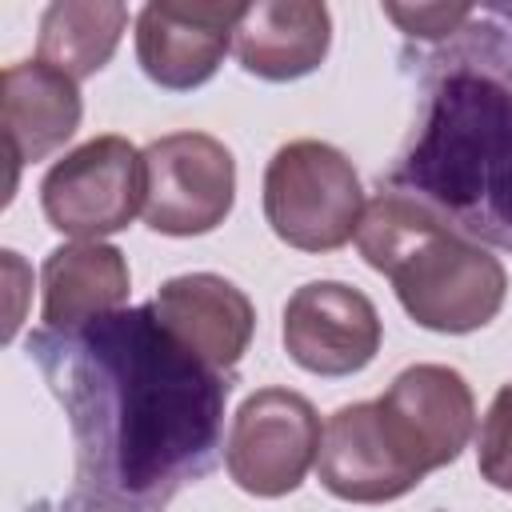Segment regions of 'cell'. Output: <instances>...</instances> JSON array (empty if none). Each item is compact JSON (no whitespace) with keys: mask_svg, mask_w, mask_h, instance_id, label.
Returning <instances> with one entry per match:
<instances>
[{"mask_svg":"<svg viewBox=\"0 0 512 512\" xmlns=\"http://www.w3.org/2000/svg\"><path fill=\"white\" fill-rule=\"evenodd\" d=\"M284 352L304 372L352 376L380 352V312L352 284H300L284 304Z\"/></svg>","mask_w":512,"mask_h":512,"instance_id":"9c48e42d","label":"cell"},{"mask_svg":"<svg viewBox=\"0 0 512 512\" xmlns=\"http://www.w3.org/2000/svg\"><path fill=\"white\" fill-rule=\"evenodd\" d=\"M424 64L420 120L388 188L512 256V32L476 8Z\"/></svg>","mask_w":512,"mask_h":512,"instance_id":"7a4b0ae2","label":"cell"},{"mask_svg":"<svg viewBox=\"0 0 512 512\" xmlns=\"http://www.w3.org/2000/svg\"><path fill=\"white\" fill-rule=\"evenodd\" d=\"M156 320L204 364L228 372L252 344L256 308L232 280L216 272H188L160 284L152 296Z\"/></svg>","mask_w":512,"mask_h":512,"instance_id":"7c38bea8","label":"cell"},{"mask_svg":"<svg viewBox=\"0 0 512 512\" xmlns=\"http://www.w3.org/2000/svg\"><path fill=\"white\" fill-rule=\"evenodd\" d=\"M384 12H388L408 36H420V40H452V36L476 16L472 4H416V8L384 4Z\"/></svg>","mask_w":512,"mask_h":512,"instance_id":"ac0fdd59","label":"cell"},{"mask_svg":"<svg viewBox=\"0 0 512 512\" xmlns=\"http://www.w3.org/2000/svg\"><path fill=\"white\" fill-rule=\"evenodd\" d=\"M124 24H128L124 4H104V0L48 4L40 16V40H36L40 60L72 80H84L112 60L124 36Z\"/></svg>","mask_w":512,"mask_h":512,"instance_id":"2e32d148","label":"cell"},{"mask_svg":"<svg viewBox=\"0 0 512 512\" xmlns=\"http://www.w3.org/2000/svg\"><path fill=\"white\" fill-rule=\"evenodd\" d=\"M320 416L308 396L292 388L252 392L228 428L224 464L228 476L252 496L296 492L320 456Z\"/></svg>","mask_w":512,"mask_h":512,"instance_id":"8992f818","label":"cell"},{"mask_svg":"<svg viewBox=\"0 0 512 512\" xmlns=\"http://www.w3.org/2000/svg\"><path fill=\"white\" fill-rule=\"evenodd\" d=\"M144 224L164 236H204L232 212L236 160L208 132H168L144 148Z\"/></svg>","mask_w":512,"mask_h":512,"instance_id":"52a82bcc","label":"cell"},{"mask_svg":"<svg viewBox=\"0 0 512 512\" xmlns=\"http://www.w3.org/2000/svg\"><path fill=\"white\" fill-rule=\"evenodd\" d=\"M244 4H144L136 16V60L168 92L200 88L232 48Z\"/></svg>","mask_w":512,"mask_h":512,"instance_id":"8fae6325","label":"cell"},{"mask_svg":"<svg viewBox=\"0 0 512 512\" xmlns=\"http://www.w3.org/2000/svg\"><path fill=\"white\" fill-rule=\"evenodd\" d=\"M332 40V16L312 0L244 4L232 48L244 72L260 80H296L320 68Z\"/></svg>","mask_w":512,"mask_h":512,"instance_id":"5bb4252c","label":"cell"},{"mask_svg":"<svg viewBox=\"0 0 512 512\" xmlns=\"http://www.w3.org/2000/svg\"><path fill=\"white\" fill-rule=\"evenodd\" d=\"M356 248L392 280L400 308L428 332H476L504 308V264L408 192L380 188L364 204Z\"/></svg>","mask_w":512,"mask_h":512,"instance_id":"3957f363","label":"cell"},{"mask_svg":"<svg viewBox=\"0 0 512 512\" xmlns=\"http://www.w3.org/2000/svg\"><path fill=\"white\" fill-rule=\"evenodd\" d=\"M40 284H44V308H40L44 328H72L92 316L124 308L132 276L116 244L76 240L48 252L40 268Z\"/></svg>","mask_w":512,"mask_h":512,"instance_id":"9a60e30c","label":"cell"},{"mask_svg":"<svg viewBox=\"0 0 512 512\" xmlns=\"http://www.w3.org/2000/svg\"><path fill=\"white\" fill-rule=\"evenodd\" d=\"M316 476L336 500L348 504H384L424 480V472L396 440L380 400L344 404L328 416Z\"/></svg>","mask_w":512,"mask_h":512,"instance_id":"ba28073f","label":"cell"},{"mask_svg":"<svg viewBox=\"0 0 512 512\" xmlns=\"http://www.w3.org/2000/svg\"><path fill=\"white\" fill-rule=\"evenodd\" d=\"M380 408H384L396 440L404 444V452L412 456V464L424 476L452 464L476 432L472 388L448 364L404 368L380 396Z\"/></svg>","mask_w":512,"mask_h":512,"instance_id":"30bf717a","label":"cell"},{"mask_svg":"<svg viewBox=\"0 0 512 512\" xmlns=\"http://www.w3.org/2000/svg\"><path fill=\"white\" fill-rule=\"evenodd\" d=\"M28 356L76 448L56 512H164L184 484L212 472L232 380L192 356L152 304L36 328Z\"/></svg>","mask_w":512,"mask_h":512,"instance_id":"6da1fadb","label":"cell"},{"mask_svg":"<svg viewBox=\"0 0 512 512\" xmlns=\"http://www.w3.org/2000/svg\"><path fill=\"white\" fill-rule=\"evenodd\" d=\"M80 88L72 76L56 72L44 60L8 64L0 76V128L12 160V184L20 164L52 156L80 128Z\"/></svg>","mask_w":512,"mask_h":512,"instance_id":"4fadbf2b","label":"cell"},{"mask_svg":"<svg viewBox=\"0 0 512 512\" xmlns=\"http://www.w3.org/2000/svg\"><path fill=\"white\" fill-rule=\"evenodd\" d=\"M476 468L492 488L512 492V384H504L492 396V404H488V412L480 420Z\"/></svg>","mask_w":512,"mask_h":512,"instance_id":"e0dca14e","label":"cell"},{"mask_svg":"<svg viewBox=\"0 0 512 512\" xmlns=\"http://www.w3.org/2000/svg\"><path fill=\"white\" fill-rule=\"evenodd\" d=\"M144 192V152L128 136H92L44 172L40 208L56 232L100 240L144 212Z\"/></svg>","mask_w":512,"mask_h":512,"instance_id":"5b68a950","label":"cell"},{"mask_svg":"<svg viewBox=\"0 0 512 512\" xmlns=\"http://www.w3.org/2000/svg\"><path fill=\"white\" fill-rule=\"evenodd\" d=\"M496 20H512V8H488Z\"/></svg>","mask_w":512,"mask_h":512,"instance_id":"d6986e66","label":"cell"},{"mask_svg":"<svg viewBox=\"0 0 512 512\" xmlns=\"http://www.w3.org/2000/svg\"><path fill=\"white\" fill-rule=\"evenodd\" d=\"M264 216L288 248H344L364 216V188L352 160L324 140L276 148L264 172Z\"/></svg>","mask_w":512,"mask_h":512,"instance_id":"277c9868","label":"cell"}]
</instances>
